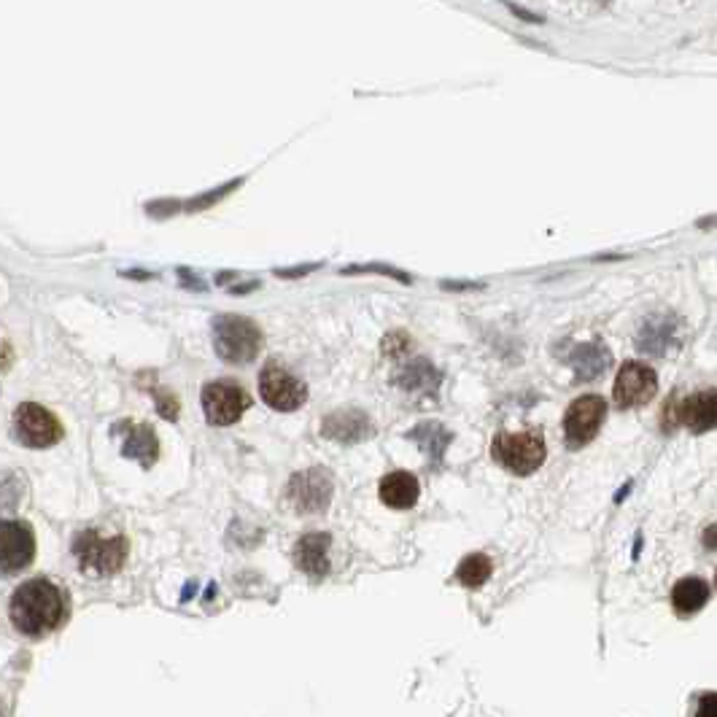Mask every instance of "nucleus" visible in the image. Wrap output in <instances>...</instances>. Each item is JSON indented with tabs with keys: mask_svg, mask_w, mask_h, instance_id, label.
<instances>
[{
	"mask_svg": "<svg viewBox=\"0 0 717 717\" xmlns=\"http://www.w3.org/2000/svg\"><path fill=\"white\" fill-rule=\"evenodd\" d=\"M68 618V596L52 580H27L11 596V623L25 637H44Z\"/></svg>",
	"mask_w": 717,
	"mask_h": 717,
	"instance_id": "1",
	"label": "nucleus"
},
{
	"mask_svg": "<svg viewBox=\"0 0 717 717\" xmlns=\"http://www.w3.org/2000/svg\"><path fill=\"white\" fill-rule=\"evenodd\" d=\"M213 346L224 362L248 364L257 359L262 332L254 321L243 316H219L213 321Z\"/></svg>",
	"mask_w": 717,
	"mask_h": 717,
	"instance_id": "2",
	"label": "nucleus"
},
{
	"mask_svg": "<svg viewBox=\"0 0 717 717\" xmlns=\"http://www.w3.org/2000/svg\"><path fill=\"white\" fill-rule=\"evenodd\" d=\"M127 540L124 537H103L98 532H81L73 540V553L79 558L81 572H87L92 577H106L114 575L124 567L127 561Z\"/></svg>",
	"mask_w": 717,
	"mask_h": 717,
	"instance_id": "3",
	"label": "nucleus"
},
{
	"mask_svg": "<svg viewBox=\"0 0 717 717\" xmlns=\"http://www.w3.org/2000/svg\"><path fill=\"white\" fill-rule=\"evenodd\" d=\"M491 456L515 475H532L548 456L540 432H499L491 443Z\"/></svg>",
	"mask_w": 717,
	"mask_h": 717,
	"instance_id": "4",
	"label": "nucleus"
},
{
	"mask_svg": "<svg viewBox=\"0 0 717 717\" xmlns=\"http://www.w3.org/2000/svg\"><path fill=\"white\" fill-rule=\"evenodd\" d=\"M335 494V480L324 467H310L289 478L284 488V502L300 515L324 513Z\"/></svg>",
	"mask_w": 717,
	"mask_h": 717,
	"instance_id": "5",
	"label": "nucleus"
},
{
	"mask_svg": "<svg viewBox=\"0 0 717 717\" xmlns=\"http://www.w3.org/2000/svg\"><path fill=\"white\" fill-rule=\"evenodd\" d=\"M715 421H717L715 389L696 391V394H688V397L682 399H677V394H674L664 410L666 432H672L674 426L685 424L693 434H704L709 432V429H715Z\"/></svg>",
	"mask_w": 717,
	"mask_h": 717,
	"instance_id": "6",
	"label": "nucleus"
},
{
	"mask_svg": "<svg viewBox=\"0 0 717 717\" xmlns=\"http://www.w3.org/2000/svg\"><path fill=\"white\" fill-rule=\"evenodd\" d=\"M259 397L265 399V405H270L273 410L294 413L305 405L308 389L297 375L284 370L281 364L270 362L259 372Z\"/></svg>",
	"mask_w": 717,
	"mask_h": 717,
	"instance_id": "7",
	"label": "nucleus"
},
{
	"mask_svg": "<svg viewBox=\"0 0 717 717\" xmlns=\"http://www.w3.org/2000/svg\"><path fill=\"white\" fill-rule=\"evenodd\" d=\"M607 418V399L599 394L577 397L564 413V440L569 448H585L594 440Z\"/></svg>",
	"mask_w": 717,
	"mask_h": 717,
	"instance_id": "8",
	"label": "nucleus"
},
{
	"mask_svg": "<svg viewBox=\"0 0 717 717\" xmlns=\"http://www.w3.org/2000/svg\"><path fill=\"white\" fill-rule=\"evenodd\" d=\"M14 432L19 443L27 448H52L60 443L65 429L52 410L41 408L36 402H25L14 413Z\"/></svg>",
	"mask_w": 717,
	"mask_h": 717,
	"instance_id": "9",
	"label": "nucleus"
},
{
	"mask_svg": "<svg viewBox=\"0 0 717 717\" xmlns=\"http://www.w3.org/2000/svg\"><path fill=\"white\" fill-rule=\"evenodd\" d=\"M658 378L656 370L645 362H626L618 370L615 386H612V399L623 410L642 408L650 399L656 397Z\"/></svg>",
	"mask_w": 717,
	"mask_h": 717,
	"instance_id": "10",
	"label": "nucleus"
},
{
	"mask_svg": "<svg viewBox=\"0 0 717 717\" xmlns=\"http://www.w3.org/2000/svg\"><path fill=\"white\" fill-rule=\"evenodd\" d=\"M36 556V534L25 521H0V575H17Z\"/></svg>",
	"mask_w": 717,
	"mask_h": 717,
	"instance_id": "11",
	"label": "nucleus"
},
{
	"mask_svg": "<svg viewBox=\"0 0 717 717\" xmlns=\"http://www.w3.org/2000/svg\"><path fill=\"white\" fill-rule=\"evenodd\" d=\"M251 399H248L246 389H240L238 383L230 381H216L208 383L203 389V410L208 424L213 426H230L240 421V416L246 413Z\"/></svg>",
	"mask_w": 717,
	"mask_h": 717,
	"instance_id": "12",
	"label": "nucleus"
},
{
	"mask_svg": "<svg viewBox=\"0 0 717 717\" xmlns=\"http://www.w3.org/2000/svg\"><path fill=\"white\" fill-rule=\"evenodd\" d=\"M321 434L337 443H362L372 434V424L367 413L354 408H343L329 413L321 421Z\"/></svg>",
	"mask_w": 717,
	"mask_h": 717,
	"instance_id": "13",
	"label": "nucleus"
},
{
	"mask_svg": "<svg viewBox=\"0 0 717 717\" xmlns=\"http://www.w3.org/2000/svg\"><path fill=\"white\" fill-rule=\"evenodd\" d=\"M329 548L332 537L324 532H310L294 545V567L310 577H324L329 572Z\"/></svg>",
	"mask_w": 717,
	"mask_h": 717,
	"instance_id": "14",
	"label": "nucleus"
},
{
	"mask_svg": "<svg viewBox=\"0 0 717 717\" xmlns=\"http://www.w3.org/2000/svg\"><path fill=\"white\" fill-rule=\"evenodd\" d=\"M394 383H397L402 391H408V394L434 397V394L440 391L443 375H440V370H437L434 364L426 362V359H413V362H408L397 372Z\"/></svg>",
	"mask_w": 717,
	"mask_h": 717,
	"instance_id": "15",
	"label": "nucleus"
},
{
	"mask_svg": "<svg viewBox=\"0 0 717 717\" xmlns=\"http://www.w3.org/2000/svg\"><path fill=\"white\" fill-rule=\"evenodd\" d=\"M378 494H381L383 505L391 507V510H410L421 496V486H418V478L413 472L397 470L381 480Z\"/></svg>",
	"mask_w": 717,
	"mask_h": 717,
	"instance_id": "16",
	"label": "nucleus"
},
{
	"mask_svg": "<svg viewBox=\"0 0 717 717\" xmlns=\"http://www.w3.org/2000/svg\"><path fill=\"white\" fill-rule=\"evenodd\" d=\"M119 432H124L122 440V453L127 459L141 461L143 467H151L154 461L160 459V443H157V434L146 424H122Z\"/></svg>",
	"mask_w": 717,
	"mask_h": 717,
	"instance_id": "17",
	"label": "nucleus"
},
{
	"mask_svg": "<svg viewBox=\"0 0 717 717\" xmlns=\"http://www.w3.org/2000/svg\"><path fill=\"white\" fill-rule=\"evenodd\" d=\"M709 594H712V588H709L707 580L682 577L672 588V610L677 615H693V612L704 610V604L709 602Z\"/></svg>",
	"mask_w": 717,
	"mask_h": 717,
	"instance_id": "18",
	"label": "nucleus"
},
{
	"mask_svg": "<svg viewBox=\"0 0 717 717\" xmlns=\"http://www.w3.org/2000/svg\"><path fill=\"white\" fill-rule=\"evenodd\" d=\"M567 362L577 372V381H591L610 367V351L602 343H583V346L572 348Z\"/></svg>",
	"mask_w": 717,
	"mask_h": 717,
	"instance_id": "19",
	"label": "nucleus"
},
{
	"mask_svg": "<svg viewBox=\"0 0 717 717\" xmlns=\"http://www.w3.org/2000/svg\"><path fill=\"white\" fill-rule=\"evenodd\" d=\"M494 575V561L486 553H472L456 567V580L467 588H480Z\"/></svg>",
	"mask_w": 717,
	"mask_h": 717,
	"instance_id": "20",
	"label": "nucleus"
},
{
	"mask_svg": "<svg viewBox=\"0 0 717 717\" xmlns=\"http://www.w3.org/2000/svg\"><path fill=\"white\" fill-rule=\"evenodd\" d=\"M408 437H413L421 448H426V453H429V459H432L434 464L443 461L445 448L451 443V432H445L440 424H421L418 429H413Z\"/></svg>",
	"mask_w": 717,
	"mask_h": 717,
	"instance_id": "21",
	"label": "nucleus"
},
{
	"mask_svg": "<svg viewBox=\"0 0 717 717\" xmlns=\"http://www.w3.org/2000/svg\"><path fill=\"white\" fill-rule=\"evenodd\" d=\"M645 337H653V343H645V346H642V351H650V354H664L666 348L674 343V319L672 316H666V319H656V327L642 329V337H639V340H645Z\"/></svg>",
	"mask_w": 717,
	"mask_h": 717,
	"instance_id": "22",
	"label": "nucleus"
},
{
	"mask_svg": "<svg viewBox=\"0 0 717 717\" xmlns=\"http://www.w3.org/2000/svg\"><path fill=\"white\" fill-rule=\"evenodd\" d=\"M157 408H160V413L165 418H168V421H176L178 402H176V397H170L168 391H162V394H157Z\"/></svg>",
	"mask_w": 717,
	"mask_h": 717,
	"instance_id": "23",
	"label": "nucleus"
},
{
	"mask_svg": "<svg viewBox=\"0 0 717 717\" xmlns=\"http://www.w3.org/2000/svg\"><path fill=\"white\" fill-rule=\"evenodd\" d=\"M445 289H483L480 284H445Z\"/></svg>",
	"mask_w": 717,
	"mask_h": 717,
	"instance_id": "24",
	"label": "nucleus"
}]
</instances>
